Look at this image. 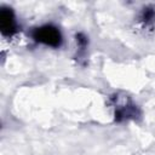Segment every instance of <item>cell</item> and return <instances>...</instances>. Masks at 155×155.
Segmentation results:
<instances>
[{"label": "cell", "mask_w": 155, "mask_h": 155, "mask_svg": "<svg viewBox=\"0 0 155 155\" xmlns=\"http://www.w3.org/2000/svg\"><path fill=\"white\" fill-rule=\"evenodd\" d=\"M0 28H1L2 34L5 35H12L16 31L17 24H16V19L11 10L2 8L0 11Z\"/></svg>", "instance_id": "obj_2"}, {"label": "cell", "mask_w": 155, "mask_h": 155, "mask_svg": "<svg viewBox=\"0 0 155 155\" xmlns=\"http://www.w3.org/2000/svg\"><path fill=\"white\" fill-rule=\"evenodd\" d=\"M35 41L51 47H58L62 44V35L59 30L53 25H42L33 31Z\"/></svg>", "instance_id": "obj_1"}]
</instances>
